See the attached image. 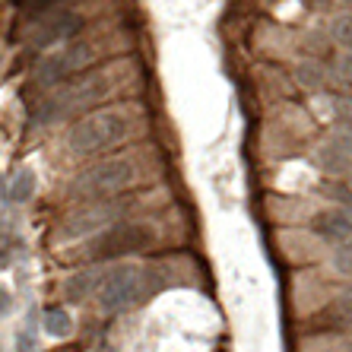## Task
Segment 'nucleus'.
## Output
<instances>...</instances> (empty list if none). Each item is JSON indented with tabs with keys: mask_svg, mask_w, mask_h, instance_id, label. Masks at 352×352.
Masks as SVG:
<instances>
[{
	"mask_svg": "<svg viewBox=\"0 0 352 352\" xmlns=\"http://www.w3.org/2000/svg\"><path fill=\"white\" fill-rule=\"evenodd\" d=\"M89 60H92L89 45H74L64 54H54V58L41 60V67L35 70V82H41V86H60V82H67L74 74H80L82 67H89Z\"/></svg>",
	"mask_w": 352,
	"mask_h": 352,
	"instance_id": "6",
	"label": "nucleus"
},
{
	"mask_svg": "<svg viewBox=\"0 0 352 352\" xmlns=\"http://www.w3.org/2000/svg\"><path fill=\"white\" fill-rule=\"evenodd\" d=\"M127 137H131V121L121 111H96L74 124V131L67 133V146L76 156H89V153H102Z\"/></svg>",
	"mask_w": 352,
	"mask_h": 352,
	"instance_id": "2",
	"label": "nucleus"
},
{
	"mask_svg": "<svg viewBox=\"0 0 352 352\" xmlns=\"http://www.w3.org/2000/svg\"><path fill=\"white\" fill-rule=\"evenodd\" d=\"M45 330H48L51 336L64 340V336L74 333V318H70L64 308H51V311L45 314Z\"/></svg>",
	"mask_w": 352,
	"mask_h": 352,
	"instance_id": "11",
	"label": "nucleus"
},
{
	"mask_svg": "<svg viewBox=\"0 0 352 352\" xmlns=\"http://www.w3.org/2000/svg\"><path fill=\"white\" fill-rule=\"evenodd\" d=\"M29 10H45V7H51V3H58V0H23Z\"/></svg>",
	"mask_w": 352,
	"mask_h": 352,
	"instance_id": "13",
	"label": "nucleus"
},
{
	"mask_svg": "<svg viewBox=\"0 0 352 352\" xmlns=\"http://www.w3.org/2000/svg\"><path fill=\"white\" fill-rule=\"evenodd\" d=\"M314 229L324 238H330V241H343L346 245V238H349V213L346 210H330V213L314 219Z\"/></svg>",
	"mask_w": 352,
	"mask_h": 352,
	"instance_id": "9",
	"label": "nucleus"
},
{
	"mask_svg": "<svg viewBox=\"0 0 352 352\" xmlns=\"http://www.w3.org/2000/svg\"><path fill=\"white\" fill-rule=\"evenodd\" d=\"M111 89H115V70H98V74L82 76V80H76V82H64V86L38 108V121L51 124L64 115L82 111V108L96 105L98 98H105Z\"/></svg>",
	"mask_w": 352,
	"mask_h": 352,
	"instance_id": "1",
	"label": "nucleus"
},
{
	"mask_svg": "<svg viewBox=\"0 0 352 352\" xmlns=\"http://www.w3.org/2000/svg\"><path fill=\"white\" fill-rule=\"evenodd\" d=\"M153 289V270L146 267H115L102 283H98V305L105 311H127Z\"/></svg>",
	"mask_w": 352,
	"mask_h": 352,
	"instance_id": "3",
	"label": "nucleus"
},
{
	"mask_svg": "<svg viewBox=\"0 0 352 352\" xmlns=\"http://www.w3.org/2000/svg\"><path fill=\"white\" fill-rule=\"evenodd\" d=\"M7 248H10L7 235H0V267H3V263H7Z\"/></svg>",
	"mask_w": 352,
	"mask_h": 352,
	"instance_id": "14",
	"label": "nucleus"
},
{
	"mask_svg": "<svg viewBox=\"0 0 352 352\" xmlns=\"http://www.w3.org/2000/svg\"><path fill=\"white\" fill-rule=\"evenodd\" d=\"M137 165L133 159H111V162H98L74 181V197L80 200H102V197H115L127 190L137 181Z\"/></svg>",
	"mask_w": 352,
	"mask_h": 352,
	"instance_id": "4",
	"label": "nucleus"
},
{
	"mask_svg": "<svg viewBox=\"0 0 352 352\" xmlns=\"http://www.w3.org/2000/svg\"><path fill=\"white\" fill-rule=\"evenodd\" d=\"M32 194H35V172L32 168H19L13 175V181H10L7 197L13 204H25V200H32Z\"/></svg>",
	"mask_w": 352,
	"mask_h": 352,
	"instance_id": "10",
	"label": "nucleus"
},
{
	"mask_svg": "<svg viewBox=\"0 0 352 352\" xmlns=\"http://www.w3.org/2000/svg\"><path fill=\"white\" fill-rule=\"evenodd\" d=\"M80 32H82V16L80 13L64 10V13H54V16L41 19V23L35 25L32 45L35 48H48V45H54V41H67V38H74V35H80Z\"/></svg>",
	"mask_w": 352,
	"mask_h": 352,
	"instance_id": "7",
	"label": "nucleus"
},
{
	"mask_svg": "<svg viewBox=\"0 0 352 352\" xmlns=\"http://www.w3.org/2000/svg\"><path fill=\"white\" fill-rule=\"evenodd\" d=\"M156 241L153 229L146 226H115V229H105L98 238H92L89 245V257L92 261H115V257L124 254H137V251H146L149 245Z\"/></svg>",
	"mask_w": 352,
	"mask_h": 352,
	"instance_id": "5",
	"label": "nucleus"
},
{
	"mask_svg": "<svg viewBox=\"0 0 352 352\" xmlns=\"http://www.w3.org/2000/svg\"><path fill=\"white\" fill-rule=\"evenodd\" d=\"M118 216L115 206H98V210H89V213H80L76 219H70L64 226V235H74V238H82L86 232H96L98 226H105Z\"/></svg>",
	"mask_w": 352,
	"mask_h": 352,
	"instance_id": "8",
	"label": "nucleus"
},
{
	"mask_svg": "<svg viewBox=\"0 0 352 352\" xmlns=\"http://www.w3.org/2000/svg\"><path fill=\"white\" fill-rule=\"evenodd\" d=\"M10 305H13V298H10V292L3 286H0V318L10 311Z\"/></svg>",
	"mask_w": 352,
	"mask_h": 352,
	"instance_id": "12",
	"label": "nucleus"
}]
</instances>
